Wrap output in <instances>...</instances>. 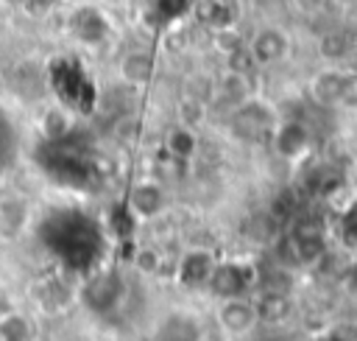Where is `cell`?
Returning <instances> with one entry per match:
<instances>
[{"label":"cell","instance_id":"obj_1","mask_svg":"<svg viewBox=\"0 0 357 341\" xmlns=\"http://www.w3.org/2000/svg\"><path fill=\"white\" fill-rule=\"evenodd\" d=\"M128 285L117 268H100L92 277H86L78 288L81 305L95 316H112L126 305Z\"/></svg>","mask_w":357,"mask_h":341},{"label":"cell","instance_id":"obj_2","mask_svg":"<svg viewBox=\"0 0 357 341\" xmlns=\"http://www.w3.org/2000/svg\"><path fill=\"white\" fill-rule=\"evenodd\" d=\"M257 266L245 263V260H218L206 288L220 299H245L254 288H257Z\"/></svg>","mask_w":357,"mask_h":341},{"label":"cell","instance_id":"obj_3","mask_svg":"<svg viewBox=\"0 0 357 341\" xmlns=\"http://www.w3.org/2000/svg\"><path fill=\"white\" fill-rule=\"evenodd\" d=\"M279 126V117L273 112V106H268V101L262 98H248L245 103L234 106L231 112V129L243 137V140H259L265 134H273V129Z\"/></svg>","mask_w":357,"mask_h":341},{"label":"cell","instance_id":"obj_4","mask_svg":"<svg viewBox=\"0 0 357 341\" xmlns=\"http://www.w3.org/2000/svg\"><path fill=\"white\" fill-rule=\"evenodd\" d=\"M251 59L257 67H271V64H279L287 59L290 53V36L284 28L279 25H265L259 28L248 42H245Z\"/></svg>","mask_w":357,"mask_h":341},{"label":"cell","instance_id":"obj_5","mask_svg":"<svg viewBox=\"0 0 357 341\" xmlns=\"http://www.w3.org/2000/svg\"><path fill=\"white\" fill-rule=\"evenodd\" d=\"M287 249H290V257L298 263V266H315L324 260L326 254V235L321 229L318 221H301L293 235L287 238Z\"/></svg>","mask_w":357,"mask_h":341},{"label":"cell","instance_id":"obj_6","mask_svg":"<svg viewBox=\"0 0 357 341\" xmlns=\"http://www.w3.org/2000/svg\"><path fill=\"white\" fill-rule=\"evenodd\" d=\"M218 330L226 335V338H245L254 333L257 327V313H254V305L251 299H226L218 305Z\"/></svg>","mask_w":357,"mask_h":341},{"label":"cell","instance_id":"obj_7","mask_svg":"<svg viewBox=\"0 0 357 341\" xmlns=\"http://www.w3.org/2000/svg\"><path fill=\"white\" fill-rule=\"evenodd\" d=\"M215 266H218V257L212 249H201V246L187 249L176 263V280L184 288H206Z\"/></svg>","mask_w":357,"mask_h":341},{"label":"cell","instance_id":"obj_8","mask_svg":"<svg viewBox=\"0 0 357 341\" xmlns=\"http://www.w3.org/2000/svg\"><path fill=\"white\" fill-rule=\"evenodd\" d=\"M126 207L131 210V215H134L137 221H148V218H156V215L165 212V207H167V193H165V187H162L159 182H153V179H139L137 184H131Z\"/></svg>","mask_w":357,"mask_h":341},{"label":"cell","instance_id":"obj_9","mask_svg":"<svg viewBox=\"0 0 357 341\" xmlns=\"http://www.w3.org/2000/svg\"><path fill=\"white\" fill-rule=\"evenodd\" d=\"M70 31L78 42L84 45H100L109 34H112V25H109V17L98 8H78L73 17H70Z\"/></svg>","mask_w":357,"mask_h":341},{"label":"cell","instance_id":"obj_10","mask_svg":"<svg viewBox=\"0 0 357 341\" xmlns=\"http://www.w3.org/2000/svg\"><path fill=\"white\" fill-rule=\"evenodd\" d=\"M273 148L284 159H298L310 148V129L301 120H282L273 129Z\"/></svg>","mask_w":357,"mask_h":341},{"label":"cell","instance_id":"obj_11","mask_svg":"<svg viewBox=\"0 0 357 341\" xmlns=\"http://www.w3.org/2000/svg\"><path fill=\"white\" fill-rule=\"evenodd\" d=\"M254 313H257V324H284L293 316V296L290 293H279V291H257V296L251 299Z\"/></svg>","mask_w":357,"mask_h":341},{"label":"cell","instance_id":"obj_12","mask_svg":"<svg viewBox=\"0 0 357 341\" xmlns=\"http://www.w3.org/2000/svg\"><path fill=\"white\" fill-rule=\"evenodd\" d=\"M28 201L17 193L0 196V240H14L28 226Z\"/></svg>","mask_w":357,"mask_h":341},{"label":"cell","instance_id":"obj_13","mask_svg":"<svg viewBox=\"0 0 357 341\" xmlns=\"http://www.w3.org/2000/svg\"><path fill=\"white\" fill-rule=\"evenodd\" d=\"M343 73L337 67H324L310 78V98L318 106H337L340 103V89H343Z\"/></svg>","mask_w":357,"mask_h":341},{"label":"cell","instance_id":"obj_14","mask_svg":"<svg viewBox=\"0 0 357 341\" xmlns=\"http://www.w3.org/2000/svg\"><path fill=\"white\" fill-rule=\"evenodd\" d=\"M156 75V59L151 50H128L120 59V78L131 87H145Z\"/></svg>","mask_w":357,"mask_h":341},{"label":"cell","instance_id":"obj_15","mask_svg":"<svg viewBox=\"0 0 357 341\" xmlns=\"http://www.w3.org/2000/svg\"><path fill=\"white\" fill-rule=\"evenodd\" d=\"M39 134L45 143L56 145V143H64L70 134H73V115L64 103H53L47 106L42 115H39Z\"/></svg>","mask_w":357,"mask_h":341},{"label":"cell","instance_id":"obj_16","mask_svg":"<svg viewBox=\"0 0 357 341\" xmlns=\"http://www.w3.org/2000/svg\"><path fill=\"white\" fill-rule=\"evenodd\" d=\"M31 296L36 299V305L42 310H61L73 302V291L67 288V282L50 277V280H36L31 288Z\"/></svg>","mask_w":357,"mask_h":341},{"label":"cell","instance_id":"obj_17","mask_svg":"<svg viewBox=\"0 0 357 341\" xmlns=\"http://www.w3.org/2000/svg\"><path fill=\"white\" fill-rule=\"evenodd\" d=\"M162 151L167 154V157H173L176 162H190L192 157H195V151H198V134L192 131V129H184V126H170L167 131H165V145H162Z\"/></svg>","mask_w":357,"mask_h":341},{"label":"cell","instance_id":"obj_18","mask_svg":"<svg viewBox=\"0 0 357 341\" xmlns=\"http://www.w3.org/2000/svg\"><path fill=\"white\" fill-rule=\"evenodd\" d=\"M195 11H206V14H201V20L212 31L234 28V22L240 17V6L237 3H204V6H195Z\"/></svg>","mask_w":357,"mask_h":341},{"label":"cell","instance_id":"obj_19","mask_svg":"<svg viewBox=\"0 0 357 341\" xmlns=\"http://www.w3.org/2000/svg\"><path fill=\"white\" fill-rule=\"evenodd\" d=\"M206 117H209V106H206V101H201V98H192V95H187L178 106H176V120H178V126H184V129H198V126H204L206 123Z\"/></svg>","mask_w":357,"mask_h":341},{"label":"cell","instance_id":"obj_20","mask_svg":"<svg viewBox=\"0 0 357 341\" xmlns=\"http://www.w3.org/2000/svg\"><path fill=\"white\" fill-rule=\"evenodd\" d=\"M220 98H223V101H229L231 106H240V103H245L248 98H254L248 75L223 73V78H220Z\"/></svg>","mask_w":357,"mask_h":341},{"label":"cell","instance_id":"obj_21","mask_svg":"<svg viewBox=\"0 0 357 341\" xmlns=\"http://www.w3.org/2000/svg\"><path fill=\"white\" fill-rule=\"evenodd\" d=\"M198 335L201 333L195 330V321L187 316H173L159 330V341H198Z\"/></svg>","mask_w":357,"mask_h":341},{"label":"cell","instance_id":"obj_22","mask_svg":"<svg viewBox=\"0 0 357 341\" xmlns=\"http://www.w3.org/2000/svg\"><path fill=\"white\" fill-rule=\"evenodd\" d=\"M349 48H351V39L343 31H329V34H321V39H318V53L324 59H329V61L346 59Z\"/></svg>","mask_w":357,"mask_h":341},{"label":"cell","instance_id":"obj_23","mask_svg":"<svg viewBox=\"0 0 357 341\" xmlns=\"http://www.w3.org/2000/svg\"><path fill=\"white\" fill-rule=\"evenodd\" d=\"M33 330L22 313H6L0 319V341H31Z\"/></svg>","mask_w":357,"mask_h":341},{"label":"cell","instance_id":"obj_24","mask_svg":"<svg viewBox=\"0 0 357 341\" xmlns=\"http://www.w3.org/2000/svg\"><path fill=\"white\" fill-rule=\"evenodd\" d=\"M212 48H215V53H220L226 59V56L237 53L240 48H245V36L237 28H220V31H212Z\"/></svg>","mask_w":357,"mask_h":341},{"label":"cell","instance_id":"obj_25","mask_svg":"<svg viewBox=\"0 0 357 341\" xmlns=\"http://www.w3.org/2000/svg\"><path fill=\"white\" fill-rule=\"evenodd\" d=\"M109 229L114 232V238L120 240H128L137 229V218L131 215V210L126 204H114L112 207V215H109Z\"/></svg>","mask_w":357,"mask_h":341},{"label":"cell","instance_id":"obj_26","mask_svg":"<svg viewBox=\"0 0 357 341\" xmlns=\"http://www.w3.org/2000/svg\"><path fill=\"white\" fill-rule=\"evenodd\" d=\"M134 266H137V271L139 274H145V277H153V274H159L162 271V254H159V249L156 246H139L137 252H134Z\"/></svg>","mask_w":357,"mask_h":341},{"label":"cell","instance_id":"obj_27","mask_svg":"<svg viewBox=\"0 0 357 341\" xmlns=\"http://www.w3.org/2000/svg\"><path fill=\"white\" fill-rule=\"evenodd\" d=\"M254 70H257V64H254V59H251L248 48H240L237 53L226 56V73H237V75H251Z\"/></svg>","mask_w":357,"mask_h":341},{"label":"cell","instance_id":"obj_28","mask_svg":"<svg viewBox=\"0 0 357 341\" xmlns=\"http://www.w3.org/2000/svg\"><path fill=\"white\" fill-rule=\"evenodd\" d=\"M340 235H343V240L357 243V198L340 215Z\"/></svg>","mask_w":357,"mask_h":341},{"label":"cell","instance_id":"obj_29","mask_svg":"<svg viewBox=\"0 0 357 341\" xmlns=\"http://www.w3.org/2000/svg\"><path fill=\"white\" fill-rule=\"evenodd\" d=\"M346 109H357V70L343 73V89H340V103Z\"/></svg>","mask_w":357,"mask_h":341},{"label":"cell","instance_id":"obj_30","mask_svg":"<svg viewBox=\"0 0 357 341\" xmlns=\"http://www.w3.org/2000/svg\"><path fill=\"white\" fill-rule=\"evenodd\" d=\"M20 8L25 11V17H33V20H42V17H47V14H50V11L56 8V6H53V3H39V0H36V3H22Z\"/></svg>","mask_w":357,"mask_h":341},{"label":"cell","instance_id":"obj_31","mask_svg":"<svg viewBox=\"0 0 357 341\" xmlns=\"http://www.w3.org/2000/svg\"><path fill=\"white\" fill-rule=\"evenodd\" d=\"M343 282H346V291L351 296H357V257L346 266V274H343Z\"/></svg>","mask_w":357,"mask_h":341}]
</instances>
